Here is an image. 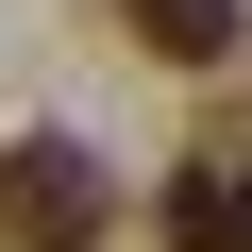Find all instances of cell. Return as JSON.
Returning a JSON list of instances; mask_svg holds the SVG:
<instances>
[{"label": "cell", "mask_w": 252, "mask_h": 252, "mask_svg": "<svg viewBox=\"0 0 252 252\" xmlns=\"http://www.w3.org/2000/svg\"><path fill=\"white\" fill-rule=\"evenodd\" d=\"M101 235H118L101 152H67V135H17L0 152V252H101Z\"/></svg>", "instance_id": "cell-1"}, {"label": "cell", "mask_w": 252, "mask_h": 252, "mask_svg": "<svg viewBox=\"0 0 252 252\" xmlns=\"http://www.w3.org/2000/svg\"><path fill=\"white\" fill-rule=\"evenodd\" d=\"M152 235H168V252H252V168H185V185L152 202Z\"/></svg>", "instance_id": "cell-2"}, {"label": "cell", "mask_w": 252, "mask_h": 252, "mask_svg": "<svg viewBox=\"0 0 252 252\" xmlns=\"http://www.w3.org/2000/svg\"><path fill=\"white\" fill-rule=\"evenodd\" d=\"M118 17H135V51H168V67H235V51H252L235 0H118Z\"/></svg>", "instance_id": "cell-3"}]
</instances>
